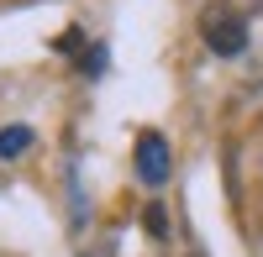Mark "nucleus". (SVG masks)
<instances>
[{"mask_svg":"<svg viewBox=\"0 0 263 257\" xmlns=\"http://www.w3.org/2000/svg\"><path fill=\"white\" fill-rule=\"evenodd\" d=\"M200 37H205V48H211L216 58L248 53V21L237 16L232 6H205V11H200Z\"/></svg>","mask_w":263,"mask_h":257,"instance_id":"nucleus-1","label":"nucleus"},{"mask_svg":"<svg viewBox=\"0 0 263 257\" xmlns=\"http://www.w3.org/2000/svg\"><path fill=\"white\" fill-rule=\"evenodd\" d=\"M168 168H174L168 142H163L158 132H142V137H137V179L158 189V184H168Z\"/></svg>","mask_w":263,"mask_h":257,"instance_id":"nucleus-2","label":"nucleus"},{"mask_svg":"<svg viewBox=\"0 0 263 257\" xmlns=\"http://www.w3.org/2000/svg\"><path fill=\"white\" fill-rule=\"evenodd\" d=\"M32 147V126H0V158H21Z\"/></svg>","mask_w":263,"mask_h":257,"instance_id":"nucleus-3","label":"nucleus"},{"mask_svg":"<svg viewBox=\"0 0 263 257\" xmlns=\"http://www.w3.org/2000/svg\"><path fill=\"white\" fill-rule=\"evenodd\" d=\"M147 231H153V237H163V231H168V216H163L158 205H147Z\"/></svg>","mask_w":263,"mask_h":257,"instance_id":"nucleus-4","label":"nucleus"}]
</instances>
